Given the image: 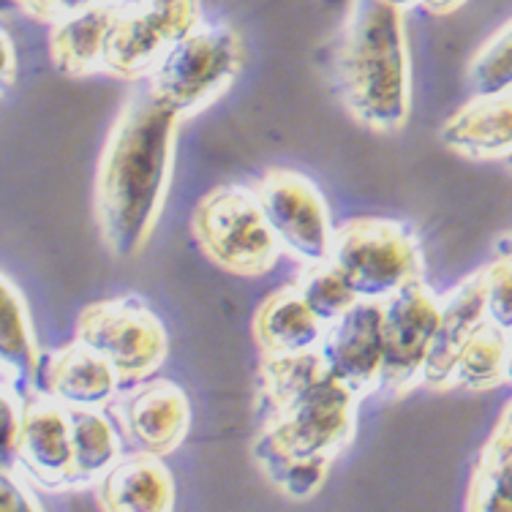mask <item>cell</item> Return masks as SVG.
Masks as SVG:
<instances>
[{
  "mask_svg": "<svg viewBox=\"0 0 512 512\" xmlns=\"http://www.w3.org/2000/svg\"><path fill=\"white\" fill-rule=\"evenodd\" d=\"M357 398L327 374L319 352L262 357L256 406L262 425L251 444L259 472L292 502L322 491L330 463L352 444Z\"/></svg>",
  "mask_w": 512,
  "mask_h": 512,
  "instance_id": "obj_1",
  "label": "cell"
},
{
  "mask_svg": "<svg viewBox=\"0 0 512 512\" xmlns=\"http://www.w3.org/2000/svg\"><path fill=\"white\" fill-rule=\"evenodd\" d=\"M180 118L137 88L120 109L104 142L96 172L93 210L101 243L118 259L148 246L156 229L175 164Z\"/></svg>",
  "mask_w": 512,
  "mask_h": 512,
  "instance_id": "obj_2",
  "label": "cell"
},
{
  "mask_svg": "<svg viewBox=\"0 0 512 512\" xmlns=\"http://www.w3.org/2000/svg\"><path fill=\"white\" fill-rule=\"evenodd\" d=\"M335 90L346 115L376 134H395L412 112V63L404 11L357 0L335 55Z\"/></svg>",
  "mask_w": 512,
  "mask_h": 512,
  "instance_id": "obj_3",
  "label": "cell"
},
{
  "mask_svg": "<svg viewBox=\"0 0 512 512\" xmlns=\"http://www.w3.org/2000/svg\"><path fill=\"white\" fill-rule=\"evenodd\" d=\"M243 55L237 30L224 22H199L153 69L148 90L158 104L186 120L210 107L235 82Z\"/></svg>",
  "mask_w": 512,
  "mask_h": 512,
  "instance_id": "obj_4",
  "label": "cell"
},
{
  "mask_svg": "<svg viewBox=\"0 0 512 512\" xmlns=\"http://www.w3.org/2000/svg\"><path fill=\"white\" fill-rule=\"evenodd\" d=\"M330 265L344 276L357 300L376 303L423 278V254L414 229L395 218H349L335 227Z\"/></svg>",
  "mask_w": 512,
  "mask_h": 512,
  "instance_id": "obj_5",
  "label": "cell"
},
{
  "mask_svg": "<svg viewBox=\"0 0 512 512\" xmlns=\"http://www.w3.org/2000/svg\"><path fill=\"white\" fill-rule=\"evenodd\" d=\"M191 235L199 251L232 276H265L284 254L254 188H213L194 210Z\"/></svg>",
  "mask_w": 512,
  "mask_h": 512,
  "instance_id": "obj_6",
  "label": "cell"
},
{
  "mask_svg": "<svg viewBox=\"0 0 512 512\" xmlns=\"http://www.w3.org/2000/svg\"><path fill=\"white\" fill-rule=\"evenodd\" d=\"M77 338L104 357L123 384L150 379L169 352L167 327L137 297H112L82 308Z\"/></svg>",
  "mask_w": 512,
  "mask_h": 512,
  "instance_id": "obj_7",
  "label": "cell"
},
{
  "mask_svg": "<svg viewBox=\"0 0 512 512\" xmlns=\"http://www.w3.org/2000/svg\"><path fill=\"white\" fill-rule=\"evenodd\" d=\"M202 22L199 0H131L107 44V74L142 82Z\"/></svg>",
  "mask_w": 512,
  "mask_h": 512,
  "instance_id": "obj_8",
  "label": "cell"
},
{
  "mask_svg": "<svg viewBox=\"0 0 512 512\" xmlns=\"http://www.w3.org/2000/svg\"><path fill=\"white\" fill-rule=\"evenodd\" d=\"M254 191L286 256L303 267L330 262L335 227L330 224L325 197L306 175L292 169H270Z\"/></svg>",
  "mask_w": 512,
  "mask_h": 512,
  "instance_id": "obj_9",
  "label": "cell"
},
{
  "mask_svg": "<svg viewBox=\"0 0 512 512\" xmlns=\"http://www.w3.org/2000/svg\"><path fill=\"white\" fill-rule=\"evenodd\" d=\"M439 308L442 297L428 289L425 278H414L412 284L382 300V390L387 395H406L423 379L425 360L439 325Z\"/></svg>",
  "mask_w": 512,
  "mask_h": 512,
  "instance_id": "obj_10",
  "label": "cell"
},
{
  "mask_svg": "<svg viewBox=\"0 0 512 512\" xmlns=\"http://www.w3.org/2000/svg\"><path fill=\"white\" fill-rule=\"evenodd\" d=\"M325 371L363 401L382 390L384 335L382 303L357 300L341 319L327 325L319 344Z\"/></svg>",
  "mask_w": 512,
  "mask_h": 512,
  "instance_id": "obj_11",
  "label": "cell"
},
{
  "mask_svg": "<svg viewBox=\"0 0 512 512\" xmlns=\"http://www.w3.org/2000/svg\"><path fill=\"white\" fill-rule=\"evenodd\" d=\"M115 412L134 450L153 455L175 453L191 425L188 395L169 379H145L131 384Z\"/></svg>",
  "mask_w": 512,
  "mask_h": 512,
  "instance_id": "obj_12",
  "label": "cell"
},
{
  "mask_svg": "<svg viewBox=\"0 0 512 512\" xmlns=\"http://www.w3.org/2000/svg\"><path fill=\"white\" fill-rule=\"evenodd\" d=\"M71 458L74 444L69 409L47 393L28 395L17 469L44 491L60 493L69 491Z\"/></svg>",
  "mask_w": 512,
  "mask_h": 512,
  "instance_id": "obj_13",
  "label": "cell"
},
{
  "mask_svg": "<svg viewBox=\"0 0 512 512\" xmlns=\"http://www.w3.org/2000/svg\"><path fill=\"white\" fill-rule=\"evenodd\" d=\"M488 322L485 314V267L455 286L453 292L442 297L439 325H436L434 344L425 360L420 384L431 390H450L458 357L472 341L474 333Z\"/></svg>",
  "mask_w": 512,
  "mask_h": 512,
  "instance_id": "obj_14",
  "label": "cell"
},
{
  "mask_svg": "<svg viewBox=\"0 0 512 512\" xmlns=\"http://www.w3.org/2000/svg\"><path fill=\"white\" fill-rule=\"evenodd\" d=\"M128 0H99L77 17L52 25L50 58L58 74L88 79L107 74V44Z\"/></svg>",
  "mask_w": 512,
  "mask_h": 512,
  "instance_id": "obj_15",
  "label": "cell"
},
{
  "mask_svg": "<svg viewBox=\"0 0 512 512\" xmlns=\"http://www.w3.org/2000/svg\"><path fill=\"white\" fill-rule=\"evenodd\" d=\"M120 376L79 338L52 352L44 365V390L66 409H104L115 401Z\"/></svg>",
  "mask_w": 512,
  "mask_h": 512,
  "instance_id": "obj_16",
  "label": "cell"
},
{
  "mask_svg": "<svg viewBox=\"0 0 512 512\" xmlns=\"http://www.w3.org/2000/svg\"><path fill=\"white\" fill-rule=\"evenodd\" d=\"M439 139L469 161H504L512 153V93L472 96L447 118Z\"/></svg>",
  "mask_w": 512,
  "mask_h": 512,
  "instance_id": "obj_17",
  "label": "cell"
},
{
  "mask_svg": "<svg viewBox=\"0 0 512 512\" xmlns=\"http://www.w3.org/2000/svg\"><path fill=\"white\" fill-rule=\"evenodd\" d=\"M327 325L311 311L297 286L276 289L254 316V341L262 357H292L316 352Z\"/></svg>",
  "mask_w": 512,
  "mask_h": 512,
  "instance_id": "obj_18",
  "label": "cell"
},
{
  "mask_svg": "<svg viewBox=\"0 0 512 512\" xmlns=\"http://www.w3.org/2000/svg\"><path fill=\"white\" fill-rule=\"evenodd\" d=\"M99 507L109 512H169L175 480L161 455L134 450L123 455L99 485Z\"/></svg>",
  "mask_w": 512,
  "mask_h": 512,
  "instance_id": "obj_19",
  "label": "cell"
},
{
  "mask_svg": "<svg viewBox=\"0 0 512 512\" xmlns=\"http://www.w3.org/2000/svg\"><path fill=\"white\" fill-rule=\"evenodd\" d=\"M41 349L30 325L20 286L0 278V379L17 384L22 393H39Z\"/></svg>",
  "mask_w": 512,
  "mask_h": 512,
  "instance_id": "obj_20",
  "label": "cell"
},
{
  "mask_svg": "<svg viewBox=\"0 0 512 512\" xmlns=\"http://www.w3.org/2000/svg\"><path fill=\"white\" fill-rule=\"evenodd\" d=\"M71 412V458L69 491L99 485L112 466L123 458V444L101 409H69Z\"/></svg>",
  "mask_w": 512,
  "mask_h": 512,
  "instance_id": "obj_21",
  "label": "cell"
},
{
  "mask_svg": "<svg viewBox=\"0 0 512 512\" xmlns=\"http://www.w3.org/2000/svg\"><path fill=\"white\" fill-rule=\"evenodd\" d=\"M504 382H510V335L485 322L455 363L453 387L480 393Z\"/></svg>",
  "mask_w": 512,
  "mask_h": 512,
  "instance_id": "obj_22",
  "label": "cell"
},
{
  "mask_svg": "<svg viewBox=\"0 0 512 512\" xmlns=\"http://www.w3.org/2000/svg\"><path fill=\"white\" fill-rule=\"evenodd\" d=\"M469 510L512 512V444H488L474 466Z\"/></svg>",
  "mask_w": 512,
  "mask_h": 512,
  "instance_id": "obj_23",
  "label": "cell"
},
{
  "mask_svg": "<svg viewBox=\"0 0 512 512\" xmlns=\"http://www.w3.org/2000/svg\"><path fill=\"white\" fill-rule=\"evenodd\" d=\"M295 286L297 292L303 295V300L311 306V311L325 325H333L335 319H341L357 303V295L349 289L344 276L330 262L303 267Z\"/></svg>",
  "mask_w": 512,
  "mask_h": 512,
  "instance_id": "obj_24",
  "label": "cell"
},
{
  "mask_svg": "<svg viewBox=\"0 0 512 512\" xmlns=\"http://www.w3.org/2000/svg\"><path fill=\"white\" fill-rule=\"evenodd\" d=\"M466 79L474 96L512 93V20L477 50Z\"/></svg>",
  "mask_w": 512,
  "mask_h": 512,
  "instance_id": "obj_25",
  "label": "cell"
},
{
  "mask_svg": "<svg viewBox=\"0 0 512 512\" xmlns=\"http://www.w3.org/2000/svg\"><path fill=\"white\" fill-rule=\"evenodd\" d=\"M485 314L491 325L512 335V254H499L485 267Z\"/></svg>",
  "mask_w": 512,
  "mask_h": 512,
  "instance_id": "obj_26",
  "label": "cell"
},
{
  "mask_svg": "<svg viewBox=\"0 0 512 512\" xmlns=\"http://www.w3.org/2000/svg\"><path fill=\"white\" fill-rule=\"evenodd\" d=\"M25 404L28 395L17 384L0 379V420H3V466L17 469L20 466L22 425H25Z\"/></svg>",
  "mask_w": 512,
  "mask_h": 512,
  "instance_id": "obj_27",
  "label": "cell"
},
{
  "mask_svg": "<svg viewBox=\"0 0 512 512\" xmlns=\"http://www.w3.org/2000/svg\"><path fill=\"white\" fill-rule=\"evenodd\" d=\"M14 3L22 14H28L30 20L44 22V25H60L90 6H96L99 0H14Z\"/></svg>",
  "mask_w": 512,
  "mask_h": 512,
  "instance_id": "obj_28",
  "label": "cell"
},
{
  "mask_svg": "<svg viewBox=\"0 0 512 512\" xmlns=\"http://www.w3.org/2000/svg\"><path fill=\"white\" fill-rule=\"evenodd\" d=\"M0 510L3 512H36L41 502L25 485V474L20 469H0Z\"/></svg>",
  "mask_w": 512,
  "mask_h": 512,
  "instance_id": "obj_29",
  "label": "cell"
},
{
  "mask_svg": "<svg viewBox=\"0 0 512 512\" xmlns=\"http://www.w3.org/2000/svg\"><path fill=\"white\" fill-rule=\"evenodd\" d=\"M0 44H3V85L9 88L11 82L17 79V63H20V58H17V50H14V41H11V36L3 30V39H0Z\"/></svg>",
  "mask_w": 512,
  "mask_h": 512,
  "instance_id": "obj_30",
  "label": "cell"
},
{
  "mask_svg": "<svg viewBox=\"0 0 512 512\" xmlns=\"http://www.w3.org/2000/svg\"><path fill=\"white\" fill-rule=\"evenodd\" d=\"M488 444H512V401L504 406L502 417H499V423L493 428Z\"/></svg>",
  "mask_w": 512,
  "mask_h": 512,
  "instance_id": "obj_31",
  "label": "cell"
},
{
  "mask_svg": "<svg viewBox=\"0 0 512 512\" xmlns=\"http://www.w3.org/2000/svg\"><path fill=\"white\" fill-rule=\"evenodd\" d=\"M466 3V0H420V6H423L428 14H436V17H444V14H453Z\"/></svg>",
  "mask_w": 512,
  "mask_h": 512,
  "instance_id": "obj_32",
  "label": "cell"
},
{
  "mask_svg": "<svg viewBox=\"0 0 512 512\" xmlns=\"http://www.w3.org/2000/svg\"><path fill=\"white\" fill-rule=\"evenodd\" d=\"M387 6H393V9H401V11H409L412 6H420V0H382Z\"/></svg>",
  "mask_w": 512,
  "mask_h": 512,
  "instance_id": "obj_33",
  "label": "cell"
},
{
  "mask_svg": "<svg viewBox=\"0 0 512 512\" xmlns=\"http://www.w3.org/2000/svg\"><path fill=\"white\" fill-rule=\"evenodd\" d=\"M344 3H349V0H322V6H325V9H330V11L341 9Z\"/></svg>",
  "mask_w": 512,
  "mask_h": 512,
  "instance_id": "obj_34",
  "label": "cell"
},
{
  "mask_svg": "<svg viewBox=\"0 0 512 512\" xmlns=\"http://www.w3.org/2000/svg\"><path fill=\"white\" fill-rule=\"evenodd\" d=\"M504 254H512V235L504 240Z\"/></svg>",
  "mask_w": 512,
  "mask_h": 512,
  "instance_id": "obj_35",
  "label": "cell"
},
{
  "mask_svg": "<svg viewBox=\"0 0 512 512\" xmlns=\"http://www.w3.org/2000/svg\"><path fill=\"white\" fill-rule=\"evenodd\" d=\"M504 169H507V172H510V175H512V153L507 158H504Z\"/></svg>",
  "mask_w": 512,
  "mask_h": 512,
  "instance_id": "obj_36",
  "label": "cell"
},
{
  "mask_svg": "<svg viewBox=\"0 0 512 512\" xmlns=\"http://www.w3.org/2000/svg\"><path fill=\"white\" fill-rule=\"evenodd\" d=\"M510 384H512V335H510Z\"/></svg>",
  "mask_w": 512,
  "mask_h": 512,
  "instance_id": "obj_37",
  "label": "cell"
}]
</instances>
